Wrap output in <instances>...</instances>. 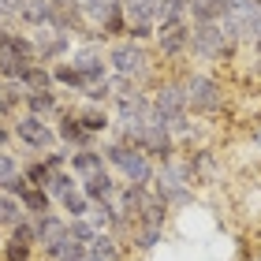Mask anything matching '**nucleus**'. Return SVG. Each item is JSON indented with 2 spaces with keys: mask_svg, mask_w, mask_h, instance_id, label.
Returning a JSON list of instances; mask_svg holds the SVG:
<instances>
[{
  "mask_svg": "<svg viewBox=\"0 0 261 261\" xmlns=\"http://www.w3.org/2000/svg\"><path fill=\"white\" fill-rule=\"evenodd\" d=\"M191 168H187V161H168V164H157V175H153V183H149V191L153 198H161L168 209H183V205H191Z\"/></svg>",
  "mask_w": 261,
  "mask_h": 261,
  "instance_id": "1",
  "label": "nucleus"
},
{
  "mask_svg": "<svg viewBox=\"0 0 261 261\" xmlns=\"http://www.w3.org/2000/svg\"><path fill=\"white\" fill-rule=\"evenodd\" d=\"M101 157L109 164V172H120L123 183H135V187H149L153 175H157V164H153L146 153L123 146V142H105L101 146Z\"/></svg>",
  "mask_w": 261,
  "mask_h": 261,
  "instance_id": "2",
  "label": "nucleus"
},
{
  "mask_svg": "<svg viewBox=\"0 0 261 261\" xmlns=\"http://www.w3.org/2000/svg\"><path fill=\"white\" fill-rule=\"evenodd\" d=\"M109 71L116 79H130V82H146L153 75V49L149 45H138V41H112L109 45Z\"/></svg>",
  "mask_w": 261,
  "mask_h": 261,
  "instance_id": "3",
  "label": "nucleus"
},
{
  "mask_svg": "<svg viewBox=\"0 0 261 261\" xmlns=\"http://www.w3.org/2000/svg\"><path fill=\"white\" fill-rule=\"evenodd\" d=\"M183 93H187V112H194V116H217L224 109V101H228L224 82L217 75H209V71L183 75Z\"/></svg>",
  "mask_w": 261,
  "mask_h": 261,
  "instance_id": "4",
  "label": "nucleus"
},
{
  "mask_svg": "<svg viewBox=\"0 0 261 261\" xmlns=\"http://www.w3.org/2000/svg\"><path fill=\"white\" fill-rule=\"evenodd\" d=\"M239 49L220 22H191V56L201 64H217Z\"/></svg>",
  "mask_w": 261,
  "mask_h": 261,
  "instance_id": "5",
  "label": "nucleus"
},
{
  "mask_svg": "<svg viewBox=\"0 0 261 261\" xmlns=\"http://www.w3.org/2000/svg\"><path fill=\"white\" fill-rule=\"evenodd\" d=\"M11 130H15V138H19L30 153H38V157L60 146L56 127H53L49 120H41V116H30V112H15V116H11Z\"/></svg>",
  "mask_w": 261,
  "mask_h": 261,
  "instance_id": "6",
  "label": "nucleus"
},
{
  "mask_svg": "<svg viewBox=\"0 0 261 261\" xmlns=\"http://www.w3.org/2000/svg\"><path fill=\"white\" fill-rule=\"evenodd\" d=\"M71 64H75V71L86 79V90H90V86H101V82L112 79L105 41H79L75 49H71Z\"/></svg>",
  "mask_w": 261,
  "mask_h": 261,
  "instance_id": "7",
  "label": "nucleus"
},
{
  "mask_svg": "<svg viewBox=\"0 0 261 261\" xmlns=\"http://www.w3.org/2000/svg\"><path fill=\"white\" fill-rule=\"evenodd\" d=\"M34 38V53H38V64L53 67V64H64L71 60V34L67 30H56V27H41V30H30Z\"/></svg>",
  "mask_w": 261,
  "mask_h": 261,
  "instance_id": "8",
  "label": "nucleus"
},
{
  "mask_svg": "<svg viewBox=\"0 0 261 261\" xmlns=\"http://www.w3.org/2000/svg\"><path fill=\"white\" fill-rule=\"evenodd\" d=\"M153 49H157L164 60H179V56L191 53V22H164L153 34Z\"/></svg>",
  "mask_w": 261,
  "mask_h": 261,
  "instance_id": "9",
  "label": "nucleus"
},
{
  "mask_svg": "<svg viewBox=\"0 0 261 261\" xmlns=\"http://www.w3.org/2000/svg\"><path fill=\"white\" fill-rule=\"evenodd\" d=\"M34 228H38V246L45 257L60 254V246L67 243V217H60V213H45V217H34Z\"/></svg>",
  "mask_w": 261,
  "mask_h": 261,
  "instance_id": "10",
  "label": "nucleus"
},
{
  "mask_svg": "<svg viewBox=\"0 0 261 261\" xmlns=\"http://www.w3.org/2000/svg\"><path fill=\"white\" fill-rule=\"evenodd\" d=\"M56 138H60V146L67 153H75V149H97V138L79 123V116L71 109H64L60 116H56Z\"/></svg>",
  "mask_w": 261,
  "mask_h": 261,
  "instance_id": "11",
  "label": "nucleus"
},
{
  "mask_svg": "<svg viewBox=\"0 0 261 261\" xmlns=\"http://www.w3.org/2000/svg\"><path fill=\"white\" fill-rule=\"evenodd\" d=\"M71 112L79 116V123L86 127L93 138H101V135H109V130H112V112L105 109V105H90V101H79V105H75Z\"/></svg>",
  "mask_w": 261,
  "mask_h": 261,
  "instance_id": "12",
  "label": "nucleus"
},
{
  "mask_svg": "<svg viewBox=\"0 0 261 261\" xmlns=\"http://www.w3.org/2000/svg\"><path fill=\"white\" fill-rule=\"evenodd\" d=\"M22 112L41 116V120H53V116L64 112L60 105V90H41V93H22Z\"/></svg>",
  "mask_w": 261,
  "mask_h": 261,
  "instance_id": "13",
  "label": "nucleus"
},
{
  "mask_svg": "<svg viewBox=\"0 0 261 261\" xmlns=\"http://www.w3.org/2000/svg\"><path fill=\"white\" fill-rule=\"evenodd\" d=\"M120 187H123V183H116L112 172H97V175H90V179H82V194L97 205V201H116Z\"/></svg>",
  "mask_w": 261,
  "mask_h": 261,
  "instance_id": "14",
  "label": "nucleus"
},
{
  "mask_svg": "<svg viewBox=\"0 0 261 261\" xmlns=\"http://www.w3.org/2000/svg\"><path fill=\"white\" fill-rule=\"evenodd\" d=\"M67 168L75 172L79 183H82V179H90V175H97V172H109V164H105L101 149H75L67 157Z\"/></svg>",
  "mask_w": 261,
  "mask_h": 261,
  "instance_id": "15",
  "label": "nucleus"
},
{
  "mask_svg": "<svg viewBox=\"0 0 261 261\" xmlns=\"http://www.w3.org/2000/svg\"><path fill=\"white\" fill-rule=\"evenodd\" d=\"M79 8H82V19H86V27L97 34L105 22H109L116 11H123L120 8V0H79Z\"/></svg>",
  "mask_w": 261,
  "mask_h": 261,
  "instance_id": "16",
  "label": "nucleus"
},
{
  "mask_svg": "<svg viewBox=\"0 0 261 261\" xmlns=\"http://www.w3.org/2000/svg\"><path fill=\"white\" fill-rule=\"evenodd\" d=\"M19 22L27 30H41V27H53V0H27L19 11Z\"/></svg>",
  "mask_w": 261,
  "mask_h": 261,
  "instance_id": "17",
  "label": "nucleus"
},
{
  "mask_svg": "<svg viewBox=\"0 0 261 261\" xmlns=\"http://www.w3.org/2000/svg\"><path fill=\"white\" fill-rule=\"evenodd\" d=\"M187 168H191V179L194 183H209L213 175H217V153L213 149H194V153H187Z\"/></svg>",
  "mask_w": 261,
  "mask_h": 261,
  "instance_id": "18",
  "label": "nucleus"
},
{
  "mask_svg": "<svg viewBox=\"0 0 261 261\" xmlns=\"http://www.w3.org/2000/svg\"><path fill=\"white\" fill-rule=\"evenodd\" d=\"M49 71H53V86H56V90L79 93V97L86 93V79H82L79 71H75V64H71V60H64V64H53Z\"/></svg>",
  "mask_w": 261,
  "mask_h": 261,
  "instance_id": "19",
  "label": "nucleus"
},
{
  "mask_svg": "<svg viewBox=\"0 0 261 261\" xmlns=\"http://www.w3.org/2000/svg\"><path fill=\"white\" fill-rule=\"evenodd\" d=\"M228 15V0H191L187 19L191 22H224Z\"/></svg>",
  "mask_w": 261,
  "mask_h": 261,
  "instance_id": "20",
  "label": "nucleus"
},
{
  "mask_svg": "<svg viewBox=\"0 0 261 261\" xmlns=\"http://www.w3.org/2000/svg\"><path fill=\"white\" fill-rule=\"evenodd\" d=\"M19 86L27 90V93H41V90H56L53 86V71L45 67V64H30L27 67V75L19 79Z\"/></svg>",
  "mask_w": 261,
  "mask_h": 261,
  "instance_id": "21",
  "label": "nucleus"
},
{
  "mask_svg": "<svg viewBox=\"0 0 261 261\" xmlns=\"http://www.w3.org/2000/svg\"><path fill=\"white\" fill-rule=\"evenodd\" d=\"M161 239H164V228H153V224H130V243H135L138 254H149Z\"/></svg>",
  "mask_w": 261,
  "mask_h": 261,
  "instance_id": "22",
  "label": "nucleus"
},
{
  "mask_svg": "<svg viewBox=\"0 0 261 261\" xmlns=\"http://www.w3.org/2000/svg\"><path fill=\"white\" fill-rule=\"evenodd\" d=\"M187 8H191V0H161V4L153 8L157 27H164V22H191L187 19Z\"/></svg>",
  "mask_w": 261,
  "mask_h": 261,
  "instance_id": "23",
  "label": "nucleus"
},
{
  "mask_svg": "<svg viewBox=\"0 0 261 261\" xmlns=\"http://www.w3.org/2000/svg\"><path fill=\"white\" fill-rule=\"evenodd\" d=\"M19 205L27 209V217H45V213H53V198H49V191H41V187H30V191L19 198Z\"/></svg>",
  "mask_w": 261,
  "mask_h": 261,
  "instance_id": "24",
  "label": "nucleus"
},
{
  "mask_svg": "<svg viewBox=\"0 0 261 261\" xmlns=\"http://www.w3.org/2000/svg\"><path fill=\"white\" fill-rule=\"evenodd\" d=\"M79 175L71 172V168H64V172H53V179H49V187H45V191H49V198L53 201H60V198H67L71 191H79Z\"/></svg>",
  "mask_w": 261,
  "mask_h": 261,
  "instance_id": "25",
  "label": "nucleus"
},
{
  "mask_svg": "<svg viewBox=\"0 0 261 261\" xmlns=\"http://www.w3.org/2000/svg\"><path fill=\"white\" fill-rule=\"evenodd\" d=\"M90 250L97 257H105V261H120L123 257V246H120V239H116L112 231H97V235H93V243H90Z\"/></svg>",
  "mask_w": 261,
  "mask_h": 261,
  "instance_id": "26",
  "label": "nucleus"
},
{
  "mask_svg": "<svg viewBox=\"0 0 261 261\" xmlns=\"http://www.w3.org/2000/svg\"><path fill=\"white\" fill-rule=\"evenodd\" d=\"M22 217H27V209L19 205V198H11V194L0 191V231H11Z\"/></svg>",
  "mask_w": 261,
  "mask_h": 261,
  "instance_id": "27",
  "label": "nucleus"
},
{
  "mask_svg": "<svg viewBox=\"0 0 261 261\" xmlns=\"http://www.w3.org/2000/svg\"><path fill=\"white\" fill-rule=\"evenodd\" d=\"M168 213H172V209L164 205L161 198H149V201H146V209L138 213V220H135V224H153V228H168Z\"/></svg>",
  "mask_w": 261,
  "mask_h": 261,
  "instance_id": "28",
  "label": "nucleus"
},
{
  "mask_svg": "<svg viewBox=\"0 0 261 261\" xmlns=\"http://www.w3.org/2000/svg\"><path fill=\"white\" fill-rule=\"evenodd\" d=\"M56 205H60V209L67 213V220H82V217L90 213V205H93V201H90L86 194H82V187H79V191H71L67 198H60Z\"/></svg>",
  "mask_w": 261,
  "mask_h": 261,
  "instance_id": "29",
  "label": "nucleus"
},
{
  "mask_svg": "<svg viewBox=\"0 0 261 261\" xmlns=\"http://www.w3.org/2000/svg\"><path fill=\"white\" fill-rule=\"evenodd\" d=\"M112 213H116L112 201H97V205H90L86 220L93 224V231H112Z\"/></svg>",
  "mask_w": 261,
  "mask_h": 261,
  "instance_id": "30",
  "label": "nucleus"
},
{
  "mask_svg": "<svg viewBox=\"0 0 261 261\" xmlns=\"http://www.w3.org/2000/svg\"><path fill=\"white\" fill-rule=\"evenodd\" d=\"M22 175H27V183H30V187H41V191H45V187H49V179H53V172L45 168V161H41V157H34L30 164H22Z\"/></svg>",
  "mask_w": 261,
  "mask_h": 261,
  "instance_id": "31",
  "label": "nucleus"
},
{
  "mask_svg": "<svg viewBox=\"0 0 261 261\" xmlns=\"http://www.w3.org/2000/svg\"><path fill=\"white\" fill-rule=\"evenodd\" d=\"M8 239H15V243H27V246H38V228H34V217H22L15 228L8 231Z\"/></svg>",
  "mask_w": 261,
  "mask_h": 261,
  "instance_id": "32",
  "label": "nucleus"
},
{
  "mask_svg": "<svg viewBox=\"0 0 261 261\" xmlns=\"http://www.w3.org/2000/svg\"><path fill=\"white\" fill-rule=\"evenodd\" d=\"M0 254H4V261H30V257H34V246H27V243H15V239H8L4 246H0Z\"/></svg>",
  "mask_w": 261,
  "mask_h": 261,
  "instance_id": "33",
  "label": "nucleus"
},
{
  "mask_svg": "<svg viewBox=\"0 0 261 261\" xmlns=\"http://www.w3.org/2000/svg\"><path fill=\"white\" fill-rule=\"evenodd\" d=\"M67 235H71V239H79V243H93V235H97V231H93V224L86 220V217H82V220H67Z\"/></svg>",
  "mask_w": 261,
  "mask_h": 261,
  "instance_id": "34",
  "label": "nucleus"
},
{
  "mask_svg": "<svg viewBox=\"0 0 261 261\" xmlns=\"http://www.w3.org/2000/svg\"><path fill=\"white\" fill-rule=\"evenodd\" d=\"M19 172H22L19 157H15V153H8V149H0V187H4L11 175H19Z\"/></svg>",
  "mask_w": 261,
  "mask_h": 261,
  "instance_id": "35",
  "label": "nucleus"
},
{
  "mask_svg": "<svg viewBox=\"0 0 261 261\" xmlns=\"http://www.w3.org/2000/svg\"><path fill=\"white\" fill-rule=\"evenodd\" d=\"M86 250H90L86 243H79V239H71V235H67V243L60 246V254H56V261H82V257H86Z\"/></svg>",
  "mask_w": 261,
  "mask_h": 261,
  "instance_id": "36",
  "label": "nucleus"
},
{
  "mask_svg": "<svg viewBox=\"0 0 261 261\" xmlns=\"http://www.w3.org/2000/svg\"><path fill=\"white\" fill-rule=\"evenodd\" d=\"M0 191H4V194H11V198H22V194L30 191V183H27V175L19 172V175H11V179H8L4 187H0Z\"/></svg>",
  "mask_w": 261,
  "mask_h": 261,
  "instance_id": "37",
  "label": "nucleus"
},
{
  "mask_svg": "<svg viewBox=\"0 0 261 261\" xmlns=\"http://www.w3.org/2000/svg\"><path fill=\"white\" fill-rule=\"evenodd\" d=\"M11 138H15L11 123H4V120H0V149H8V146H11Z\"/></svg>",
  "mask_w": 261,
  "mask_h": 261,
  "instance_id": "38",
  "label": "nucleus"
},
{
  "mask_svg": "<svg viewBox=\"0 0 261 261\" xmlns=\"http://www.w3.org/2000/svg\"><path fill=\"white\" fill-rule=\"evenodd\" d=\"M0 120H11V109H8V101H4V93H0Z\"/></svg>",
  "mask_w": 261,
  "mask_h": 261,
  "instance_id": "39",
  "label": "nucleus"
},
{
  "mask_svg": "<svg viewBox=\"0 0 261 261\" xmlns=\"http://www.w3.org/2000/svg\"><path fill=\"white\" fill-rule=\"evenodd\" d=\"M82 261H105V257H97L93 250H86V257H82Z\"/></svg>",
  "mask_w": 261,
  "mask_h": 261,
  "instance_id": "40",
  "label": "nucleus"
},
{
  "mask_svg": "<svg viewBox=\"0 0 261 261\" xmlns=\"http://www.w3.org/2000/svg\"><path fill=\"white\" fill-rule=\"evenodd\" d=\"M254 146H257V149H261V127H257V130H254Z\"/></svg>",
  "mask_w": 261,
  "mask_h": 261,
  "instance_id": "41",
  "label": "nucleus"
},
{
  "mask_svg": "<svg viewBox=\"0 0 261 261\" xmlns=\"http://www.w3.org/2000/svg\"><path fill=\"white\" fill-rule=\"evenodd\" d=\"M250 261H261V254H254V257H250Z\"/></svg>",
  "mask_w": 261,
  "mask_h": 261,
  "instance_id": "42",
  "label": "nucleus"
},
{
  "mask_svg": "<svg viewBox=\"0 0 261 261\" xmlns=\"http://www.w3.org/2000/svg\"><path fill=\"white\" fill-rule=\"evenodd\" d=\"M149 4H153V8H157V4H161V0H149Z\"/></svg>",
  "mask_w": 261,
  "mask_h": 261,
  "instance_id": "43",
  "label": "nucleus"
},
{
  "mask_svg": "<svg viewBox=\"0 0 261 261\" xmlns=\"http://www.w3.org/2000/svg\"><path fill=\"white\" fill-rule=\"evenodd\" d=\"M254 4H257V8H261V0H254Z\"/></svg>",
  "mask_w": 261,
  "mask_h": 261,
  "instance_id": "44",
  "label": "nucleus"
},
{
  "mask_svg": "<svg viewBox=\"0 0 261 261\" xmlns=\"http://www.w3.org/2000/svg\"><path fill=\"white\" fill-rule=\"evenodd\" d=\"M0 38H4V30H0Z\"/></svg>",
  "mask_w": 261,
  "mask_h": 261,
  "instance_id": "45",
  "label": "nucleus"
}]
</instances>
